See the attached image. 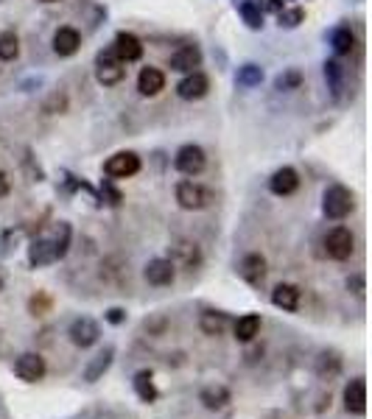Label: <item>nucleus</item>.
I'll return each mask as SVG.
<instances>
[{
  "label": "nucleus",
  "instance_id": "f257e3e1",
  "mask_svg": "<svg viewBox=\"0 0 372 419\" xmlns=\"http://www.w3.org/2000/svg\"><path fill=\"white\" fill-rule=\"evenodd\" d=\"M322 210H325L327 218L333 221H341L353 213V193L344 185H330L322 196Z\"/></svg>",
  "mask_w": 372,
  "mask_h": 419
},
{
  "label": "nucleus",
  "instance_id": "f03ea898",
  "mask_svg": "<svg viewBox=\"0 0 372 419\" xmlns=\"http://www.w3.org/2000/svg\"><path fill=\"white\" fill-rule=\"evenodd\" d=\"M95 79L104 84V87H112V84H118L124 76H126V67H124V62L118 59V53H115V48H106V50H101L98 53V59H95Z\"/></svg>",
  "mask_w": 372,
  "mask_h": 419
},
{
  "label": "nucleus",
  "instance_id": "7ed1b4c3",
  "mask_svg": "<svg viewBox=\"0 0 372 419\" xmlns=\"http://www.w3.org/2000/svg\"><path fill=\"white\" fill-rule=\"evenodd\" d=\"M67 338H70L73 347L90 350L93 344H98V338H101V327L90 316H79V319H73L70 327H67Z\"/></svg>",
  "mask_w": 372,
  "mask_h": 419
},
{
  "label": "nucleus",
  "instance_id": "20e7f679",
  "mask_svg": "<svg viewBox=\"0 0 372 419\" xmlns=\"http://www.w3.org/2000/svg\"><path fill=\"white\" fill-rule=\"evenodd\" d=\"M356 249V238L347 227H333L325 235V252L330 260H347Z\"/></svg>",
  "mask_w": 372,
  "mask_h": 419
},
{
  "label": "nucleus",
  "instance_id": "39448f33",
  "mask_svg": "<svg viewBox=\"0 0 372 419\" xmlns=\"http://www.w3.org/2000/svg\"><path fill=\"white\" fill-rule=\"evenodd\" d=\"M14 374L26 383H40L48 374V364L40 352H23L17 361H14Z\"/></svg>",
  "mask_w": 372,
  "mask_h": 419
},
{
  "label": "nucleus",
  "instance_id": "423d86ee",
  "mask_svg": "<svg viewBox=\"0 0 372 419\" xmlns=\"http://www.w3.org/2000/svg\"><path fill=\"white\" fill-rule=\"evenodd\" d=\"M104 171L115 179H129L140 171V157L135 151H118L104 162Z\"/></svg>",
  "mask_w": 372,
  "mask_h": 419
},
{
  "label": "nucleus",
  "instance_id": "0eeeda50",
  "mask_svg": "<svg viewBox=\"0 0 372 419\" xmlns=\"http://www.w3.org/2000/svg\"><path fill=\"white\" fill-rule=\"evenodd\" d=\"M341 400H344V411H347V414L361 417V414L367 411V380H364V377H353V380L344 386Z\"/></svg>",
  "mask_w": 372,
  "mask_h": 419
},
{
  "label": "nucleus",
  "instance_id": "6e6552de",
  "mask_svg": "<svg viewBox=\"0 0 372 419\" xmlns=\"http://www.w3.org/2000/svg\"><path fill=\"white\" fill-rule=\"evenodd\" d=\"M143 277H146L148 285H154V288H165V285H171L174 277H177V266H174V260L154 257V260H148Z\"/></svg>",
  "mask_w": 372,
  "mask_h": 419
},
{
  "label": "nucleus",
  "instance_id": "1a4fd4ad",
  "mask_svg": "<svg viewBox=\"0 0 372 419\" xmlns=\"http://www.w3.org/2000/svg\"><path fill=\"white\" fill-rule=\"evenodd\" d=\"M204 151L199 148V145H182L180 151H177V157H174V165H177V171L180 174H185V177H196V174H202L204 171Z\"/></svg>",
  "mask_w": 372,
  "mask_h": 419
},
{
  "label": "nucleus",
  "instance_id": "9d476101",
  "mask_svg": "<svg viewBox=\"0 0 372 419\" xmlns=\"http://www.w3.org/2000/svg\"><path fill=\"white\" fill-rule=\"evenodd\" d=\"M177 201H180L182 210H202V207H207L210 193L202 185H196V182L187 179V182H180V185H177Z\"/></svg>",
  "mask_w": 372,
  "mask_h": 419
},
{
  "label": "nucleus",
  "instance_id": "9b49d317",
  "mask_svg": "<svg viewBox=\"0 0 372 419\" xmlns=\"http://www.w3.org/2000/svg\"><path fill=\"white\" fill-rule=\"evenodd\" d=\"M112 361H115V347L112 344H106L95 358H90L87 361V367H84V372H82V377H84V383H98L104 374L109 372V367H112Z\"/></svg>",
  "mask_w": 372,
  "mask_h": 419
},
{
  "label": "nucleus",
  "instance_id": "f8f14e48",
  "mask_svg": "<svg viewBox=\"0 0 372 419\" xmlns=\"http://www.w3.org/2000/svg\"><path fill=\"white\" fill-rule=\"evenodd\" d=\"M300 299H302V291L297 285H291V282H280L272 291V305L280 308V311H285V313L300 311Z\"/></svg>",
  "mask_w": 372,
  "mask_h": 419
},
{
  "label": "nucleus",
  "instance_id": "ddd939ff",
  "mask_svg": "<svg viewBox=\"0 0 372 419\" xmlns=\"http://www.w3.org/2000/svg\"><path fill=\"white\" fill-rule=\"evenodd\" d=\"M56 260H59V257H56L53 238H37V240H31V246H28V263H31L34 269L50 266V263H56Z\"/></svg>",
  "mask_w": 372,
  "mask_h": 419
},
{
  "label": "nucleus",
  "instance_id": "4468645a",
  "mask_svg": "<svg viewBox=\"0 0 372 419\" xmlns=\"http://www.w3.org/2000/svg\"><path fill=\"white\" fill-rule=\"evenodd\" d=\"M210 90V82H207V76L204 73H199V70H193V73H187L185 79L177 84V93L180 98H185V101H196V98H204Z\"/></svg>",
  "mask_w": 372,
  "mask_h": 419
},
{
  "label": "nucleus",
  "instance_id": "2eb2a0df",
  "mask_svg": "<svg viewBox=\"0 0 372 419\" xmlns=\"http://www.w3.org/2000/svg\"><path fill=\"white\" fill-rule=\"evenodd\" d=\"M230 389L227 386H221V383H213V386H204L202 391H199V403L207 408V411H221V408H227L230 406Z\"/></svg>",
  "mask_w": 372,
  "mask_h": 419
},
{
  "label": "nucleus",
  "instance_id": "dca6fc26",
  "mask_svg": "<svg viewBox=\"0 0 372 419\" xmlns=\"http://www.w3.org/2000/svg\"><path fill=\"white\" fill-rule=\"evenodd\" d=\"M241 277L246 279L249 285H261L263 277H266V257L263 255H258V252H252V255H246L244 260H241Z\"/></svg>",
  "mask_w": 372,
  "mask_h": 419
},
{
  "label": "nucleus",
  "instance_id": "f3484780",
  "mask_svg": "<svg viewBox=\"0 0 372 419\" xmlns=\"http://www.w3.org/2000/svg\"><path fill=\"white\" fill-rule=\"evenodd\" d=\"M199 62H202V50L196 45H182L171 53V70H180V73H193Z\"/></svg>",
  "mask_w": 372,
  "mask_h": 419
},
{
  "label": "nucleus",
  "instance_id": "a211bd4d",
  "mask_svg": "<svg viewBox=\"0 0 372 419\" xmlns=\"http://www.w3.org/2000/svg\"><path fill=\"white\" fill-rule=\"evenodd\" d=\"M132 389H135V394H138L140 403H146V406L157 403V397H160L157 383H154V374L148 372V369H140V372L132 377Z\"/></svg>",
  "mask_w": 372,
  "mask_h": 419
},
{
  "label": "nucleus",
  "instance_id": "6ab92c4d",
  "mask_svg": "<svg viewBox=\"0 0 372 419\" xmlns=\"http://www.w3.org/2000/svg\"><path fill=\"white\" fill-rule=\"evenodd\" d=\"M297 187H300V174L294 168H280V171L272 174V179H269V190L275 196H291Z\"/></svg>",
  "mask_w": 372,
  "mask_h": 419
},
{
  "label": "nucleus",
  "instance_id": "aec40b11",
  "mask_svg": "<svg viewBox=\"0 0 372 419\" xmlns=\"http://www.w3.org/2000/svg\"><path fill=\"white\" fill-rule=\"evenodd\" d=\"M115 53H118V59L121 62H138L140 56H143V45H140V40L135 34H129V31H121L118 37H115Z\"/></svg>",
  "mask_w": 372,
  "mask_h": 419
},
{
  "label": "nucleus",
  "instance_id": "412c9836",
  "mask_svg": "<svg viewBox=\"0 0 372 419\" xmlns=\"http://www.w3.org/2000/svg\"><path fill=\"white\" fill-rule=\"evenodd\" d=\"M82 45V37H79V31L76 28H59L56 34H53V50L59 53V56H73L76 50Z\"/></svg>",
  "mask_w": 372,
  "mask_h": 419
},
{
  "label": "nucleus",
  "instance_id": "4be33fe9",
  "mask_svg": "<svg viewBox=\"0 0 372 419\" xmlns=\"http://www.w3.org/2000/svg\"><path fill=\"white\" fill-rule=\"evenodd\" d=\"M235 338L241 341V344H249V341H255L258 335H261V316L258 313H244L233 327Z\"/></svg>",
  "mask_w": 372,
  "mask_h": 419
},
{
  "label": "nucleus",
  "instance_id": "5701e85b",
  "mask_svg": "<svg viewBox=\"0 0 372 419\" xmlns=\"http://www.w3.org/2000/svg\"><path fill=\"white\" fill-rule=\"evenodd\" d=\"M165 87V76L157 67H143L138 76V90L143 95H157Z\"/></svg>",
  "mask_w": 372,
  "mask_h": 419
},
{
  "label": "nucleus",
  "instance_id": "b1692460",
  "mask_svg": "<svg viewBox=\"0 0 372 419\" xmlns=\"http://www.w3.org/2000/svg\"><path fill=\"white\" fill-rule=\"evenodd\" d=\"M227 325H230L227 313H219V311H204L202 319H199V327H202L204 335H221Z\"/></svg>",
  "mask_w": 372,
  "mask_h": 419
},
{
  "label": "nucleus",
  "instance_id": "393cba45",
  "mask_svg": "<svg viewBox=\"0 0 372 419\" xmlns=\"http://www.w3.org/2000/svg\"><path fill=\"white\" fill-rule=\"evenodd\" d=\"M235 82H238V87H258V84L263 82V67L249 62V65H244V67L238 70Z\"/></svg>",
  "mask_w": 372,
  "mask_h": 419
},
{
  "label": "nucleus",
  "instance_id": "a878e982",
  "mask_svg": "<svg viewBox=\"0 0 372 419\" xmlns=\"http://www.w3.org/2000/svg\"><path fill=\"white\" fill-rule=\"evenodd\" d=\"M330 45H333V50H336L339 56H347V53L353 50V45H356V37H353L350 28H336V31L330 34Z\"/></svg>",
  "mask_w": 372,
  "mask_h": 419
},
{
  "label": "nucleus",
  "instance_id": "bb28decb",
  "mask_svg": "<svg viewBox=\"0 0 372 419\" xmlns=\"http://www.w3.org/2000/svg\"><path fill=\"white\" fill-rule=\"evenodd\" d=\"M238 11H241V17H244V23L249 26V28H263V9L258 6V3H252V0H246V3H241L238 6Z\"/></svg>",
  "mask_w": 372,
  "mask_h": 419
},
{
  "label": "nucleus",
  "instance_id": "cd10ccee",
  "mask_svg": "<svg viewBox=\"0 0 372 419\" xmlns=\"http://www.w3.org/2000/svg\"><path fill=\"white\" fill-rule=\"evenodd\" d=\"M339 369H341V358L336 352H319V358H317L319 377H333V374H339Z\"/></svg>",
  "mask_w": 372,
  "mask_h": 419
},
{
  "label": "nucleus",
  "instance_id": "c85d7f7f",
  "mask_svg": "<svg viewBox=\"0 0 372 419\" xmlns=\"http://www.w3.org/2000/svg\"><path fill=\"white\" fill-rule=\"evenodd\" d=\"M17 53H20L17 37H14L11 31L0 34V59H3V62H11V59H17Z\"/></svg>",
  "mask_w": 372,
  "mask_h": 419
},
{
  "label": "nucleus",
  "instance_id": "c756f323",
  "mask_svg": "<svg viewBox=\"0 0 372 419\" xmlns=\"http://www.w3.org/2000/svg\"><path fill=\"white\" fill-rule=\"evenodd\" d=\"M278 20H280V28H297L302 20H305V11L302 9H280L278 11Z\"/></svg>",
  "mask_w": 372,
  "mask_h": 419
},
{
  "label": "nucleus",
  "instance_id": "7c9ffc66",
  "mask_svg": "<svg viewBox=\"0 0 372 419\" xmlns=\"http://www.w3.org/2000/svg\"><path fill=\"white\" fill-rule=\"evenodd\" d=\"M70 224H59V230H56V238H53V246H56V257L62 260L65 255H67V249H70Z\"/></svg>",
  "mask_w": 372,
  "mask_h": 419
},
{
  "label": "nucleus",
  "instance_id": "2f4dec72",
  "mask_svg": "<svg viewBox=\"0 0 372 419\" xmlns=\"http://www.w3.org/2000/svg\"><path fill=\"white\" fill-rule=\"evenodd\" d=\"M177 255L182 257V263H185L187 269H196V266L202 263V255H199L196 243H180V246H177Z\"/></svg>",
  "mask_w": 372,
  "mask_h": 419
},
{
  "label": "nucleus",
  "instance_id": "473e14b6",
  "mask_svg": "<svg viewBox=\"0 0 372 419\" xmlns=\"http://www.w3.org/2000/svg\"><path fill=\"white\" fill-rule=\"evenodd\" d=\"M300 82H302V73H300V70H285V73L278 76L275 87H278V90H294V87H300Z\"/></svg>",
  "mask_w": 372,
  "mask_h": 419
},
{
  "label": "nucleus",
  "instance_id": "72a5a7b5",
  "mask_svg": "<svg viewBox=\"0 0 372 419\" xmlns=\"http://www.w3.org/2000/svg\"><path fill=\"white\" fill-rule=\"evenodd\" d=\"M325 79L333 87V95H339V90H341V67H339V62H325Z\"/></svg>",
  "mask_w": 372,
  "mask_h": 419
},
{
  "label": "nucleus",
  "instance_id": "f704fd0d",
  "mask_svg": "<svg viewBox=\"0 0 372 419\" xmlns=\"http://www.w3.org/2000/svg\"><path fill=\"white\" fill-rule=\"evenodd\" d=\"M48 308H50V296H48V294H37V296H31V302H28V311H31L34 316H43Z\"/></svg>",
  "mask_w": 372,
  "mask_h": 419
},
{
  "label": "nucleus",
  "instance_id": "c9c22d12",
  "mask_svg": "<svg viewBox=\"0 0 372 419\" xmlns=\"http://www.w3.org/2000/svg\"><path fill=\"white\" fill-rule=\"evenodd\" d=\"M104 319L109 322V325H124L126 322V308H109L106 313H104Z\"/></svg>",
  "mask_w": 372,
  "mask_h": 419
},
{
  "label": "nucleus",
  "instance_id": "e433bc0d",
  "mask_svg": "<svg viewBox=\"0 0 372 419\" xmlns=\"http://www.w3.org/2000/svg\"><path fill=\"white\" fill-rule=\"evenodd\" d=\"M9 193H11V179H9V177L0 171V199H6Z\"/></svg>",
  "mask_w": 372,
  "mask_h": 419
},
{
  "label": "nucleus",
  "instance_id": "4c0bfd02",
  "mask_svg": "<svg viewBox=\"0 0 372 419\" xmlns=\"http://www.w3.org/2000/svg\"><path fill=\"white\" fill-rule=\"evenodd\" d=\"M347 285H353V288H356V294H359V296H361V294H364V279H361V277H356V279H353V282H347Z\"/></svg>",
  "mask_w": 372,
  "mask_h": 419
},
{
  "label": "nucleus",
  "instance_id": "58836bf2",
  "mask_svg": "<svg viewBox=\"0 0 372 419\" xmlns=\"http://www.w3.org/2000/svg\"><path fill=\"white\" fill-rule=\"evenodd\" d=\"M263 3V9H272V11H280V3L278 0H261Z\"/></svg>",
  "mask_w": 372,
  "mask_h": 419
},
{
  "label": "nucleus",
  "instance_id": "ea45409f",
  "mask_svg": "<svg viewBox=\"0 0 372 419\" xmlns=\"http://www.w3.org/2000/svg\"><path fill=\"white\" fill-rule=\"evenodd\" d=\"M43 3H56V0H43Z\"/></svg>",
  "mask_w": 372,
  "mask_h": 419
}]
</instances>
